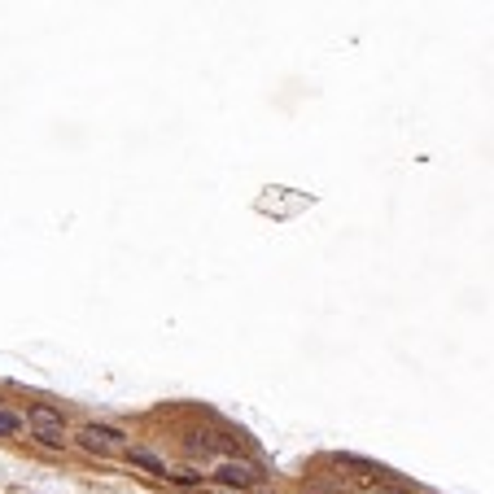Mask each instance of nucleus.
Listing matches in <instances>:
<instances>
[{
    "label": "nucleus",
    "mask_w": 494,
    "mask_h": 494,
    "mask_svg": "<svg viewBox=\"0 0 494 494\" xmlns=\"http://www.w3.org/2000/svg\"><path fill=\"white\" fill-rule=\"evenodd\" d=\"M79 442H84L92 455H101V460H110V455H123L127 433L114 429V425H84V429H79Z\"/></svg>",
    "instance_id": "nucleus-1"
},
{
    "label": "nucleus",
    "mask_w": 494,
    "mask_h": 494,
    "mask_svg": "<svg viewBox=\"0 0 494 494\" xmlns=\"http://www.w3.org/2000/svg\"><path fill=\"white\" fill-rule=\"evenodd\" d=\"M31 429L44 446H66V429H61V415L53 407H31Z\"/></svg>",
    "instance_id": "nucleus-2"
},
{
    "label": "nucleus",
    "mask_w": 494,
    "mask_h": 494,
    "mask_svg": "<svg viewBox=\"0 0 494 494\" xmlns=\"http://www.w3.org/2000/svg\"><path fill=\"white\" fill-rule=\"evenodd\" d=\"M215 477H219V485H236V490H245V485H254L263 473L254 468V464H241V460H223L219 468H215Z\"/></svg>",
    "instance_id": "nucleus-3"
},
{
    "label": "nucleus",
    "mask_w": 494,
    "mask_h": 494,
    "mask_svg": "<svg viewBox=\"0 0 494 494\" xmlns=\"http://www.w3.org/2000/svg\"><path fill=\"white\" fill-rule=\"evenodd\" d=\"M127 460H131L136 468H145V473H153V477H171V473H166V464L158 460V455H153V450H145V446H131V450H127Z\"/></svg>",
    "instance_id": "nucleus-4"
},
{
    "label": "nucleus",
    "mask_w": 494,
    "mask_h": 494,
    "mask_svg": "<svg viewBox=\"0 0 494 494\" xmlns=\"http://www.w3.org/2000/svg\"><path fill=\"white\" fill-rule=\"evenodd\" d=\"M22 425H26V420H22L18 411H5V407H0V438H14V433H22Z\"/></svg>",
    "instance_id": "nucleus-5"
}]
</instances>
